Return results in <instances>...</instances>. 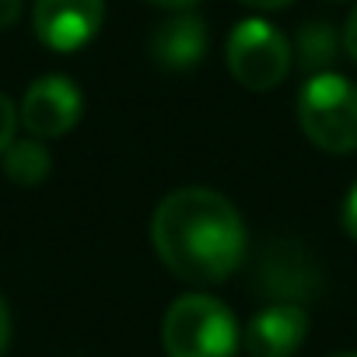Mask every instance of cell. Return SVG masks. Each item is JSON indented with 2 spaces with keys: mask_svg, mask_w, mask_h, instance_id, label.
I'll use <instances>...</instances> for the list:
<instances>
[{
  "mask_svg": "<svg viewBox=\"0 0 357 357\" xmlns=\"http://www.w3.org/2000/svg\"><path fill=\"white\" fill-rule=\"evenodd\" d=\"M22 18V0H0V29H11Z\"/></svg>",
  "mask_w": 357,
  "mask_h": 357,
  "instance_id": "15",
  "label": "cell"
},
{
  "mask_svg": "<svg viewBox=\"0 0 357 357\" xmlns=\"http://www.w3.org/2000/svg\"><path fill=\"white\" fill-rule=\"evenodd\" d=\"M161 343L168 357H235L242 329L225 301L211 294H183L165 312Z\"/></svg>",
  "mask_w": 357,
  "mask_h": 357,
  "instance_id": "2",
  "label": "cell"
},
{
  "mask_svg": "<svg viewBox=\"0 0 357 357\" xmlns=\"http://www.w3.org/2000/svg\"><path fill=\"white\" fill-rule=\"evenodd\" d=\"M308 336V312L294 301H270L263 305L242 333L249 357H291Z\"/></svg>",
  "mask_w": 357,
  "mask_h": 357,
  "instance_id": "7",
  "label": "cell"
},
{
  "mask_svg": "<svg viewBox=\"0 0 357 357\" xmlns=\"http://www.w3.org/2000/svg\"><path fill=\"white\" fill-rule=\"evenodd\" d=\"M343 228H347V235L357 242V183L350 186V193H347V200H343Z\"/></svg>",
  "mask_w": 357,
  "mask_h": 357,
  "instance_id": "13",
  "label": "cell"
},
{
  "mask_svg": "<svg viewBox=\"0 0 357 357\" xmlns=\"http://www.w3.org/2000/svg\"><path fill=\"white\" fill-rule=\"evenodd\" d=\"M147 4L165 8V11H190V8H197V4H200V0H147Z\"/></svg>",
  "mask_w": 357,
  "mask_h": 357,
  "instance_id": "18",
  "label": "cell"
},
{
  "mask_svg": "<svg viewBox=\"0 0 357 357\" xmlns=\"http://www.w3.org/2000/svg\"><path fill=\"white\" fill-rule=\"evenodd\" d=\"M242 4H249L256 11H284V8L294 4V0H242Z\"/></svg>",
  "mask_w": 357,
  "mask_h": 357,
  "instance_id": "17",
  "label": "cell"
},
{
  "mask_svg": "<svg viewBox=\"0 0 357 357\" xmlns=\"http://www.w3.org/2000/svg\"><path fill=\"white\" fill-rule=\"evenodd\" d=\"M343 50H347V56L357 63V8L347 15V25H343Z\"/></svg>",
  "mask_w": 357,
  "mask_h": 357,
  "instance_id": "14",
  "label": "cell"
},
{
  "mask_svg": "<svg viewBox=\"0 0 357 357\" xmlns=\"http://www.w3.org/2000/svg\"><path fill=\"white\" fill-rule=\"evenodd\" d=\"M158 259L190 284H221L245 263V225L235 204L207 186L168 193L151 218Z\"/></svg>",
  "mask_w": 357,
  "mask_h": 357,
  "instance_id": "1",
  "label": "cell"
},
{
  "mask_svg": "<svg viewBox=\"0 0 357 357\" xmlns=\"http://www.w3.org/2000/svg\"><path fill=\"white\" fill-rule=\"evenodd\" d=\"M8 343H11V312H8V301L0 298V357L8 354Z\"/></svg>",
  "mask_w": 357,
  "mask_h": 357,
  "instance_id": "16",
  "label": "cell"
},
{
  "mask_svg": "<svg viewBox=\"0 0 357 357\" xmlns=\"http://www.w3.org/2000/svg\"><path fill=\"white\" fill-rule=\"evenodd\" d=\"M15 130H18V105L0 91V154L15 144Z\"/></svg>",
  "mask_w": 357,
  "mask_h": 357,
  "instance_id": "12",
  "label": "cell"
},
{
  "mask_svg": "<svg viewBox=\"0 0 357 357\" xmlns=\"http://www.w3.org/2000/svg\"><path fill=\"white\" fill-rule=\"evenodd\" d=\"M340 46H343V36H336V29L322 18L315 22H305L294 36V56L298 63L308 70V74H322L329 70L336 60H340Z\"/></svg>",
  "mask_w": 357,
  "mask_h": 357,
  "instance_id": "10",
  "label": "cell"
},
{
  "mask_svg": "<svg viewBox=\"0 0 357 357\" xmlns=\"http://www.w3.org/2000/svg\"><path fill=\"white\" fill-rule=\"evenodd\" d=\"M147 50H151V60L165 70H175V74L193 70L207 56V25L193 11H175L172 18L154 25Z\"/></svg>",
  "mask_w": 357,
  "mask_h": 357,
  "instance_id": "9",
  "label": "cell"
},
{
  "mask_svg": "<svg viewBox=\"0 0 357 357\" xmlns=\"http://www.w3.org/2000/svg\"><path fill=\"white\" fill-rule=\"evenodd\" d=\"M84 112V95L67 74H46L29 84L18 119L36 140H56L77 126Z\"/></svg>",
  "mask_w": 357,
  "mask_h": 357,
  "instance_id": "5",
  "label": "cell"
},
{
  "mask_svg": "<svg viewBox=\"0 0 357 357\" xmlns=\"http://www.w3.org/2000/svg\"><path fill=\"white\" fill-rule=\"evenodd\" d=\"M225 56H228L231 77L249 91H270V88L284 84V77L291 74V63H294V50H291L287 36L277 25H270L266 18L238 22L228 36Z\"/></svg>",
  "mask_w": 357,
  "mask_h": 357,
  "instance_id": "4",
  "label": "cell"
},
{
  "mask_svg": "<svg viewBox=\"0 0 357 357\" xmlns=\"http://www.w3.org/2000/svg\"><path fill=\"white\" fill-rule=\"evenodd\" d=\"M256 277H259V291L266 298L277 294V298L294 301V305H301L305 298H312L315 287H319V266H315V259L305 249H298L294 242L270 245L263 252V259H259V273Z\"/></svg>",
  "mask_w": 357,
  "mask_h": 357,
  "instance_id": "8",
  "label": "cell"
},
{
  "mask_svg": "<svg viewBox=\"0 0 357 357\" xmlns=\"http://www.w3.org/2000/svg\"><path fill=\"white\" fill-rule=\"evenodd\" d=\"M0 158H4L8 178H11V183H18V186H39L43 178L50 175V168H53V158H50L46 144L36 140V137L15 140Z\"/></svg>",
  "mask_w": 357,
  "mask_h": 357,
  "instance_id": "11",
  "label": "cell"
},
{
  "mask_svg": "<svg viewBox=\"0 0 357 357\" xmlns=\"http://www.w3.org/2000/svg\"><path fill=\"white\" fill-rule=\"evenodd\" d=\"M333 357H357V354H333Z\"/></svg>",
  "mask_w": 357,
  "mask_h": 357,
  "instance_id": "19",
  "label": "cell"
},
{
  "mask_svg": "<svg viewBox=\"0 0 357 357\" xmlns=\"http://www.w3.org/2000/svg\"><path fill=\"white\" fill-rule=\"evenodd\" d=\"M298 123L319 151H357V84L336 70L312 74L298 91Z\"/></svg>",
  "mask_w": 357,
  "mask_h": 357,
  "instance_id": "3",
  "label": "cell"
},
{
  "mask_svg": "<svg viewBox=\"0 0 357 357\" xmlns=\"http://www.w3.org/2000/svg\"><path fill=\"white\" fill-rule=\"evenodd\" d=\"M105 22V0H36L32 29L53 53L84 50Z\"/></svg>",
  "mask_w": 357,
  "mask_h": 357,
  "instance_id": "6",
  "label": "cell"
}]
</instances>
